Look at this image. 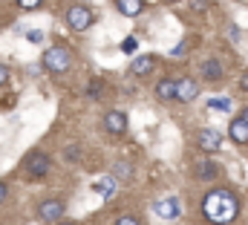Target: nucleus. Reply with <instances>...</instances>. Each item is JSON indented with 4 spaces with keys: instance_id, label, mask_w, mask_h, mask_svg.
<instances>
[{
    "instance_id": "f257e3e1",
    "label": "nucleus",
    "mask_w": 248,
    "mask_h": 225,
    "mask_svg": "<svg viewBox=\"0 0 248 225\" xmlns=\"http://www.w3.org/2000/svg\"><path fill=\"white\" fill-rule=\"evenodd\" d=\"M237 211H240L237 196H234L231 191H222V188L211 191V193L205 196V202H202V214H205V220L214 223V225L231 223V220L237 217Z\"/></svg>"
},
{
    "instance_id": "f03ea898",
    "label": "nucleus",
    "mask_w": 248,
    "mask_h": 225,
    "mask_svg": "<svg viewBox=\"0 0 248 225\" xmlns=\"http://www.w3.org/2000/svg\"><path fill=\"white\" fill-rule=\"evenodd\" d=\"M66 23H69L75 32H84V29H90L93 15H90L87 6H69V9H66Z\"/></svg>"
},
{
    "instance_id": "7ed1b4c3",
    "label": "nucleus",
    "mask_w": 248,
    "mask_h": 225,
    "mask_svg": "<svg viewBox=\"0 0 248 225\" xmlns=\"http://www.w3.org/2000/svg\"><path fill=\"white\" fill-rule=\"evenodd\" d=\"M44 66L52 69V72H66V66H69V52H66L63 47H52V49L44 55Z\"/></svg>"
},
{
    "instance_id": "20e7f679",
    "label": "nucleus",
    "mask_w": 248,
    "mask_h": 225,
    "mask_svg": "<svg viewBox=\"0 0 248 225\" xmlns=\"http://www.w3.org/2000/svg\"><path fill=\"white\" fill-rule=\"evenodd\" d=\"M23 168H26L29 176H44V173L49 170V156H46V153H41V150H35V153H29V156H26Z\"/></svg>"
},
{
    "instance_id": "39448f33",
    "label": "nucleus",
    "mask_w": 248,
    "mask_h": 225,
    "mask_svg": "<svg viewBox=\"0 0 248 225\" xmlns=\"http://www.w3.org/2000/svg\"><path fill=\"white\" fill-rule=\"evenodd\" d=\"M153 211L162 217V220H176V217H182V205H179V199H159L156 205H153Z\"/></svg>"
},
{
    "instance_id": "423d86ee",
    "label": "nucleus",
    "mask_w": 248,
    "mask_h": 225,
    "mask_svg": "<svg viewBox=\"0 0 248 225\" xmlns=\"http://www.w3.org/2000/svg\"><path fill=\"white\" fill-rule=\"evenodd\" d=\"M196 142H199V147L202 150H208V153H214V150H219L222 147V136L217 133V130H199V136H196Z\"/></svg>"
},
{
    "instance_id": "0eeeda50",
    "label": "nucleus",
    "mask_w": 248,
    "mask_h": 225,
    "mask_svg": "<svg viewBox=\"0 0 248 225\" xmlns=\"http://www.w3.org/2000/svg\"><path fill=\"white\" fill-rule=\"evenodd\" d=\"M196 96H199V87H196V81H190V78L176 81V98H179V101H193Z\"/></svg>"
},
{
    "instance_id": "6e6552de",
    "label": "nucleus",
    "mask_w": 248,
    "mask_h": 225,
    "mask_svg": "<svg viewBox=\"0 0 248 225\" xmlns=\"http://www.w3.org/2000/svg\"><path fill=\"white\" fill-rule=\"evenodd\" d=\"M61 214H63V205L58 199H49V202L41 205V220H44V223H52V220H58Z\"/></svg>"
},
{
    "instance_id": "1a4fd4ad",
    "label": "nucleus",
    "mask_w": 248,
    "mask_h": 225,
    "mask_svg": "<svg viewBox=\"0 0 248 225\" xmlns=\"http://www.w3.org/2000/svg\"><path fill=\"white\" fill-rule=\"evenodd\" d=\"M104 121H107V130H110V133H116V136L127 130V115H124V112H119V110L107 112V118H104Z\"/></svg>"
},
{
    "instance_id": "9d476101",
    "label": "nucleus",
    "mask_w": 248,
    "mask_h": 225,
    "mask_svg": "<svg viewBox=\"0 0 248 225\" xmlns=\"http://www.w3.org/2000/svg\"><path fill=\"white\" fill-rule=\"evenodd\" d=\"M231 139H234L237 145H248V124L243 121V118L231 121Z\"/></svg>"
},
{
    "instance_id": "9b49d317",
    "label": "nucleus",
    "mask_w": 248,
    "mask_h": 225,
    "mask_svg": "<svg viewBox=\"0 0 248 225\" xmlns=\"http://www.w3.org/2000/svg\"><path fill=\"white\" fill-rule=\"evenodd\" d=\"M153 66H156V61H153V58H150V55H141V58H136V61H133L130 72H133V75H147Z\"/></svg>"
},
{
    "instance_id": "f8f14e48",
    "label": "nucleus",
    "mask_w": 248,
    "mask_h": 225,
    "mask_svg": "<svg viewBox=\"0 0 248 225\" xmlns=\"http://www.w3.org/2000/svg\"><path fill=\"white\" fill-rule=\"evenodd\" d=\"M202 75H205L208 81H219V78H222V64L214 61V58L205 61V64H202Z\"/></svg>"
},
{
    "instance_id": "ddd939ff",
    "label": "nucleus",
    "mask_w": 248,
    "mask_h": 225,
    "mask_svg": "<svg viewBox=\"0 0 248 225\" xmlns=\"http://www.w3.org/2000/svg\"><path fill=\"white\" fill-rule=\"evenodd\" d=\"M116 6H119V12L127 15V17H136L141 12V0H116Z\"/></svg>"
},
{
    "instance_id": "4468645a",
    "label": "nucleus",
    "mask_w": 248,
    "mask_h": 225,
    "mask_svg": "<svg viewBox=\"0 0 248 225\" xmlns=\"http://www.w3.org/2000/svg\"><path fill=\"white\" fill-rule=\"evenodd\" d=\"M95 191H98L104 199H110V196L116 193V179H113V176H107V179H98V182H95Z\"/></svg>"
},
{
    "instance_id": "2eb2a0df",
    "label": "nucleus",
    "mask_w": 248,
    "mask_h": 225,
    "mask_svg": "<svg viewBox=\"0 0 248 225\" xmlns=\"http://www.w3.org/2000/svg\"><path fill=\"white\" fill-rule=\"evenodd\" d=\"M156 96H159V98H165V101L176 98V84H173V81H159V87H156Z\"/></svg>"
},
{
    "instance_id": "dca6fc26",
    "label": "nucleus",
    "mask_w": 248,
    "mask_h": 225,
    "mask_svg": "<svg viewBox=\"0 0 248 225\" xmlns=\"http://www.w3.org/2000/svg\"><path fill=\"white\" fill-rule=\"evenodd\" d=\"M217 173H219V168H217L214 162H199V165H196V176H199V179H205V182H208V179H214Z\"/></svg>"
},
{
    "instance_id": "f3484780",
    "label": "nucleus",
    "mask_w": 248,
    "mask_h": 225,
    "mask_svg": "<svg viewBox=\"0 0 248 225\" xmlns=\"http://www.w3.org/2000/svg\"><path fill=\"white\" fill-rule=\"evenodd\" d=\"M208 107H211V110H217V112H231L234 104H231V98H211V101H208Z\"/></svg>"
},
{
    "instance_id": "a211bd4d",
    "label": "nucleus",
    "mask_w": 248,
    "mask_h": 225,
    "mask_svg": "<svg viewBox=\"0 0 248 225\" xmlns=\"http://www.w3.org/2000/svg\"><path fill=\"white\" fill-rule=\"evenodd\" d=\"M136 49H139V41H136L133 35H130V38H124V44H122V52H127V55H133Z\"/></svg>"
},
{
    "instance_id": "6ab92c4d",
    "label": "nucleus",
    "mask_w": 248,
    "mask_h": 225,
    "mask_svg": "<svg viewBox=\"0 0 248 225\" xmlns=\"http://www.w3.org/2000/svg\"><path fill=\"white\" fill-rule=\"evenodd\" d=\"M116 173H119L122 179H130V165H127V162H119V165H116Z\"/></svg>"
},
{
    "instance_id": "aec40b11",
    "label": "nucleus",
    "mask_w": 248,
    "mask_h": 225,
    "mask_svg": "<svg viewBox=\"0 0 248 225\" xmlns=\"http://www.w3.org/2000/svg\"><path fill=\"white\" fill-rule=\"evenodd\" d=\"M41 3H44V0H17V6H20V9H38Z\"/></svg>"
},
{
    "instance_id": "412c9836",
    "label": "nucleus",
    "mask_w": 248,
    "mask_h": 225,
    "mask_svg": "<svg viewBox=\"0 0 248 225\" xmlns=\"http://www.w3.org/2000/svg\"><path fill=\"white\" fill-rule=\"evenodd\" d=\"M29 41H32V44H41V41H44V32L32 29V32H29Z\"/></svg>"
},
{
    "instance_id": "4be33fe9",
    "label": "nucleus",
    "mask_w": 248,
    "mask_h": 225,
    "mask_svg": "<svg viewBox=\"0 0 248 225\" xmlns=\"http://www.w3.org/2000/svg\"><path fill=\"white\" fill-rule=\"evenodd\" d=\"M6 81H9V69H6V66H3V64H0V87H3V84H6Z\"/></svg>"
},
{
    "instance_id": "5701e85b",
    "label": "nucleus",
    "mask_w": 248,
    "mask_h": 225,
    "mask_svg": "<svg viewBox=\"0 0 248 225\" xmlns=\"http://www.w3.org/2000/svg\"><path fill=\"white\" fill-rule=\"evenodd\" d=\"M173 58H182L185 55V44H179V47H173V52H170Z\"/></svg>"
},
{
    "instance_id": "b1692460",
    "label": "nucleus",
    "mask_w": 248,
    "mask_h": 225,
    "mask_svg": "<svg viewBox=\"0 0 248 225\" xmlns=\"http://www.w3.org/2000/svg\"><path fill=\"white\" fill-rule=\"evenodd\" d=\"M116 225H139V220H133V217H122Z\"/></svg>"
},
{
    "instance_id": "393cba45",
    "label": "nucleus",
    "mask_w": 248,
    "mask_h": 225,
    "mask_svg": "<svg viewBox=\"0 0 248 225\" xmlns=\"http://www.w3.org/2000/svg\"><path fill=\"white\" fill-rule=\"evenodd\" d=\"M240 87L248 93V72H243V75H240Z\"/></svg>"
},
{
    "instance_id": "a878e982",
    "label": "nucleus",
    "mask_w": 248,
    "mask_h": 225,
    "mask_svg": "<svg viewBox=\"0 0 248 225\" xmlns=\"http://www.w3.org/2000/svg\"><path fill=\"white\" fill-rule=\"evenodd\" d=\"M3 199H6V185L0 182V202H3Z\"/></svg>"
},
{
    "instance_id": "bb28decb",
    "label": "nucleus",
    "mask_w": 248,
    "mask_h": 225,
    "mask_svg": "<svg viewBox=\"0 0 248 225\" xmlns=\"http://www.w3.org/2000/svg\"><path fill=\"white\" fill-rule=\"evenodd\" d=\"M240 118H243V121H246V124H248V107H246V110H243V115H240Z\"/></svg>"
},
{
    "instance_id": "cd10ccee",
    "label": "nucleus",
    "mask_w": 248,
    "mask_h": 225,
    "mask_svg": "<svg viewBox=\"0 0 248 225\" xmlns=\"http://www.w3.org/2000/svg\"><path fill=\"white\" fill-rule=\"evenodd\" d=\"M66 225H72V223H66Z\"/></svg>"
}]
</instances>
